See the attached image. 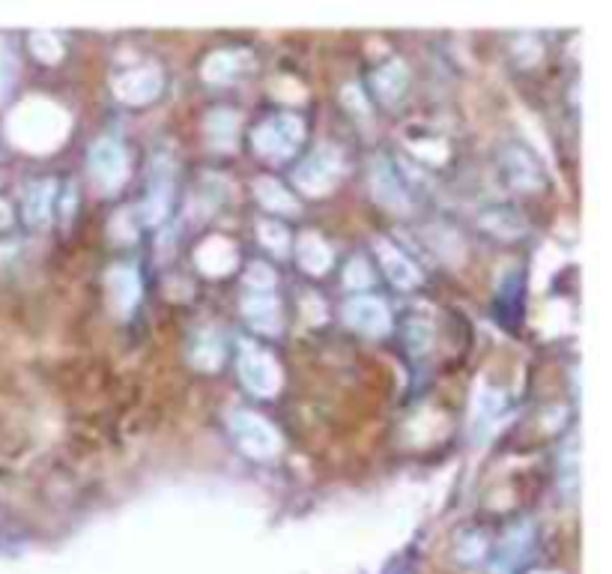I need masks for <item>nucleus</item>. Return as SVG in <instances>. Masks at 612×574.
<instances>
[{"mask_svg":"<svg viewBox=\"0 0 612 574\" xmlns=\"http://www.w3.org/2000/svg\"><path fill=\"white\" fill-rule=\"evenodd\" d=\"M204 356H209L207 368H216V365L221 363V344H219V338L212 335V332H204V335H197V344H195V351H192V359L200 365V363H204Z\"/></svg>","mask_w":612,"mask_h":574,"instance_id":"obj_20","label":"nucleus"},{"mask_svg":"<svg viewBox=\"0 0 612 574\" xmlns=\"http://www.w3.org/2000/svg\"><path fill=\"white\" fill-rule=\"evenodd\" d=\"M240 377L249 387V392L261 398H273L281 389V371L275 359L257 344H242L240 347Z\"/></svg>","mask_w":612,"mask_h":574,"instance_id":"obj_6","label":"nucleus"},{"mask_svg":"<svg viewBox=\"0 0 612 574\" xmlns=\"http://www.w3.org/2000/svg\"><path fill=\"white\" fill-rule=\"evenodd\" d=\"M230 434H233V440H236L242 452L249 458H257V461H266V458H273L281 449L278 431L257 413H245V410L230 413Z\"/></svg>","mask_w":612,"mask_h":574,"instance_id":"obj_3","label":"nucleus"},{"mask_svg":"<svg viewBox=\"0 0 612 574\" xmlns=\"http://www.w3.org/2000/svg\"><path fill=\"white\" fill-rule=\"evenodd\" d=\"M371 188L373 198L380 200L383 207H389V210H409V198H406L404 186H401L397 174L385 162H377V168L371 171Z\"/></svg>","mask_w":612,"mask_h":574,"instance_id":"obj_12","label":"nucleus"},{"mask_svg":"<svg viewBox=\"0 0 612 574\" xmlns=\"http://www.w3.org/2000/svg\"><path fill=\"white\" fill-rule=\"evenodd\" d=\"M108 290L114 309L120 311L123 318H129L135 306L141 302V276L131 266H114L108 273Z\"/></svg>","mask_w":612,"mask_h":574,"instance_id":"obj_10","label":"nucleus"},{"mask_svg":"<svg viewBox=\"0 0 612 574\" xmlns=\"http://www.w3.org/2000/svg\"><path fill=\"white\" fill-rule=\"evenodd\" d=\"M377 254H380V264H383L385 276L392 282L394 287H401V290H413V287L422 282V273H418V266L406 257L401 249H394L389 243H377Z\"/></svg>","mask_w":612,"mask_h":574,"instance_id":"obj_11","label":"nucleus"},{"mask_svg":"<svg viewBox=\"0 0 612 574\" xmlns=\"http://www.w3.org/2000/svg\"><path fill=\"white\" fill-rule=\"evenodd\" d=\"M505 174L511 180V186L520 188V192H535L541 186V171H538L535 159L520 147H511L505 153Z\"/></svg>","mask_w":612,"mask_h":574,"instance_id":"obj_13","label":"nucleus"},{"mask_svg":"<svg viewBox=\"0 0 612 574\" xmlns=\"http://www.w3.org/2000/svg\"><path fill=\"white\" fill-rule=\"evenodd\" d=\"M406 84H409V72H406V64H401V60H389L373 76V90H377V96L383 102L401 100Z\"/></svg>","mask_w":612,"mask_h":574,"instance_id":"obj_15","label":"nucleus"},{"mask_svg":"<svg viewBox=\"0 0 612 574\" xmlns=\"http://www.w3.org/2000/svg\"><path fill=\"white\" fill-rule=\"evenodd\" d=\"M347 285L350 287L371 285V273H368V264H365L361 257H356V261L350 264V269H347Z\"/></svg>","mask_w":612,"mask_h":574,"instance_id":"obj_22","label":"nucleus"},{"mask_svg":"<svg viewBox=\"0 0 612 574\" xmlns=\"http://www.w3.org/2000/svg\"><path fill=\"white\" fill-rule=\"evenodd\" d=\"M114 93L126 105H147L162 93V69L138 67L114 78Z\"/></svg>","mask_w":612,"mask_h":574,"instance_id":"obj_8","label":"nucleus"},{"mask_svg":"<svg viewBox=\"0 0 612 574\" xmlns=\"http://www.w3.org/2000/svg\"><path fill=\"white\" fill-rule=\"evenodd\" d=\"M275 276L269 266L254 264L245 276V297H242V314L249 326L263 335H275L281 330V302L275 299Z\"/></svg>","mask_w":612,"mask_h":574,"instance_id":"obj_1","label":"nucleus"},{"mask_svg":"<svg viewBox=\"0 0 612 574\" xmlns=\"http://www.w3.org/2000/svg\"><path fill=\"white\" fill-rule=\"evenodd\" d=\"M302 138H305V123L299 120V117H293V114L269 117V120H263L252 135L254 150H257L263 159H273V162L290 159V156L299 150Z\"/></svg>","mask_w":612,"mask_h":574,"instance_id":"obj_2","label":"nucleus"},{"mask_svg":"<svg viewBox=\"0 0 612 574\" xmlns=\"http://www.w3.org/2000/svg\"><path fill=\"white\" fill-rule=\"evenodd\" d=\"M296 254H299V266H302L305 273H311V276L328 273V269H332V261H335V254H332V249L326 245V240H320L317 233H305V237L299 240Z\"/></svg>","mask_w":612,"mask_h":574,"instance_id":"obj_14","label":"nucleus"},{"mask_svg":"<svg viewBox=\"0 0 612 574\" xmlns=\"http://www.w3.org/2000/svg\"><path fill=\"white\" fill-rule=\"evenodd\" d=\"M254 192H257V200H261L266 210L278 213V216H287V213L299 210V200L287 192L278 180L273 177H261L254 183Z\"/></svg>","mask_w":612,"mask_h":574,"instance_id":"obj_17","label":"nucleus"},{"mask_svg":"<svg viewBox=\"0 0 612 574\" xmlns=\"http://www.w3.org/2000/svg\"><path fill=\"white\" fill-rule=\"evenodd\" d=\"M242 67H245V57L240 51H216L204 64V78L212 84H228L233 78H240Z\"/></svg>","mask_w":612,"mask_h":574,"instance_id":"obj_18","label":"nucleus"},{"mask_svg":"<svg viewBox=\"0 0 612 574\" xmlns=\"http://www.w3.org/2000/svg\"><path fill=\"white\" fill-rule=\"evenodd\" d=\"M340 174H344V159H340L338 150L335 147H320L296 171L293 183L311 198H320V195H326L328 188H335Z\"/></svg>","mask_w":612,"mask_h":574,"instance_id":"obj_4","label":"nucleus"},{"mask_svg":"<svg viewBox=\"0 0 612 574\" xmlns=\"http://www.w3.org/2000/svg\"><path fill=\"white\" fill-rule=\"evenodd\" d=\"M344 318L350 323L353 330L365 332V335H385L392 330V314L385 309L383 299L377 297H353L344 306Z\"/></svg>","mask_w":612,"mask_h":574,"instance_id":"obj_9","label":"nucleus"},{"mask_svg":"<svg viewBox=\"0 0 612 574\" xmlns=\"http://www.w3.org/2000/svg\"><path fill=\"white\" fill-rule=\"evenodd\" d=\"M207 135L216 150H233L240 135V114L228 108H216L207 117Z\"/></svg>","mask_w":612,"mask_h":574,"instance_id":"obj_16","label":"nucleus"},{"mask_svg":"<svg viewBox=\"0 0 612 574\" xmlns=\"http://www.w3.org/2000/svg\"><path fill=\"white\" fill-rule=\"evenodd\" d=\"M90 168H93V180L99 183V188L108 192V195H114V192L126 183V177H129L126 150H123L114 138H102V141L93 144V150H90Z\"/></svg>","mask_w":612,"mask_h":574,"instance_id":"obj_7","label":"nucleus"},{"mask_svg":"<svg viewBox=\"0 0 612 574\" xmlns=\"http://www.w3.org/2000/svg\"><path fill=\"white\" fill-rule=\"evenodd\" d=\"M261 240L266 249H273V252L285 254L287 252V240H290V233H287L285 225H278V221H263L261 225Z\"/></svg>","mask_w":612,"mask_h":574,"instance_id":"obj_21","label":"nucleus"},{"mask_svg":"<svg viewBox=\"0 0 612 574\" xmlns=\"http://www.w3.org/2000/svg\"><path fill=\"white\" fill-rule=\"evenodd\" d=\"M171 204H174V159L171 153H155L150 162V180H147V200H143L147 225H159L168 219Z\"/></svg>","mask_w":612,"mask_h":574,"instance_id":"obj_5","label":"nucleus"},{"mask_svg":"<svg viewBox=\"0 0 612 574\" xmlns=\"http://www.w3.org/2000/svg\"><path fill=\"white\" fill-rule=\"evenodd\" d=\"M51 200H55V180H43L31 186L27 195V221L33 228H45L51 219Z\"/></svg>","mask_w":612,"mask_h":574,"instance_id":"obj_19","label":"nucleus"}]
</instances>
